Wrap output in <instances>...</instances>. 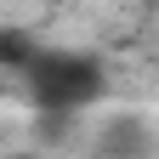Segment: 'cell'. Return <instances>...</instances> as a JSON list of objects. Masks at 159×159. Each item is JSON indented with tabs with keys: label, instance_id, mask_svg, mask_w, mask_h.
<instances>
[{
	"label": "cell",
	"instance_id": "1",
	"mask_svg": "<svg viewBox=\"0 0 159 159\" xmlns=\"http://www.w3.org/2000/svg\"><path fill=\"white\" fill-rule=\"evenodd\" d=\"M23 80H29V97L46 114H74V108H85L102 97V63L85 51H40L23 63Z\"/></svg>",
	"mask_w": 159,
	"mask_h": 159
},
{
	"label": "cell",
	"instance_id": "2",
	"mask_svg": "<svg viewBox=\"0 0 159 159\" xmlns=\"http://www.w3.org/2000/svg\"><path fill=\"white\" fill-rule=\"evenodd\" d=\"M6 159H46V153H34V148H17V153H6Z\"/></svg>",
	"mask_w": 159,
	"mask_h": 159
},
{
	"label": "cell",
	"instance_id": "3",
	"mask_svg": "<svg viewBox=\"0 0 159 159\" xmlns=\"http://www.w3.org/2000/svg\"><path fill=\"white\" fill-rule=\"evenodd\" d=\"M148 6H159V0H148Z\"/></svg>",
	"mask_w": 159,
	"mask_h": 159
}]
</instances>
